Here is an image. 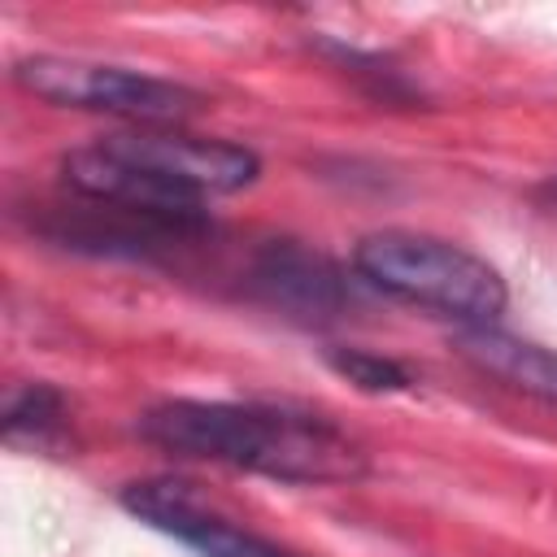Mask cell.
Listing matches in <instances>:
<instances>
[{
  "mask_svg": "<svg viewBox=\"0 0 557 557\" xmlns=\"http://www.w3.org/2000/svg\"><path fill=\"white\" fill-rule=\"evenodd\" d=\"M139 435L170 457L213 461L283 483H352L366 474L361 444L331 418L257 400H161L139 413Z\"/></svg>",
  "mask_w": 557,
  "mask_h": 557,
  "instance_id": "1",
  "label": "cell"
},
{
  "mask_svg": "<svg viewBox=\"0 0 557 557\" xmlns=\"http://www.w3.org/2000/svg\"><path fill=\"white\" fill-rule=\"evenodd\" d=\"M352 265L383 296L431 309L461 326H492L509 300L492 261L426 231H374L352 248Z\"/></svg>",
  "mask_w": 557,
  "mask_h": 557,
  "instance_id": "2",
  "label": "cell"
},
{
  "mask_svg": "<svg viewBox=\"0 0 557 557\" xmlns=\"http://www.w3.org/2000/svg\"><path fill=\"white\" fill-rule=\"evenodd\" d=\"M13 83L57 109L109 113L135 126H178L183 117L205 109V96L187 83L87 57H57V52L22 57L13 65Z\"/></svg>",
  "mask_w": 557,
  "mask_h": 557,
  "instance_id": "3",
  "label": "cell"
},
{
  "mask_svg": "<svg viewBox=\"0 0 557 557\" xmlns=\"http://www.w3.org/2000/svg\"><path fill=\"white\" fill-rule=\"evenodd\" d=\"M100 144L196 205H205L209 196L244 191L261 174V161L252 148L231 144V139L191 135L183 126H131V131L104 135Z\"/></svg>",
  "mask_w": 557,
  "mask_h": 557,
  "instance_id": "4",
  "label": "cell"
},
{
  "mask_svg": "<svg viewBox=\"0 0 557 557\" xmlns=\"http://www.w3.org/2000/svg\"><path fill=\"white\" fill-rule=\"evenodd\" d=\"M83 200V196H78ZM44 235H52L65 248L78 252H96V257H157L170 252L178 244H191L209 231V222H178V218H152V213H135V209H117V205H100V200H83L74 209H52L39 222Z\"/></svg>",
  "mask_w": 557,
  "mask_h": 557,
  "instance_id": "5",
  "label": "cell"
},
{
  "mask_svg": "<svg viewBox=\"0 0 557 557\" xmlns=\"http://www.w3.org/2000/svg\"><path fill=\"white\" fill-rule=\"evenodd\" d=\"M252 283L265 300H274L287 313H300V318H339L357 300L352 283L322 252H309L292 239L270 244L257 257Z\"/></svg>",
  "mask_w": 557,
  "mask_h": 557,
  "instance_id": "6",
  "label": "cell"
},
{
  "mask_svg": "<svg viewBox=\"0 0 557 557\" xmlns=\"http://www.w3.org/2000/svg\"><path fill=\"white\" fill-rule=\"evenodd\" d=\"M457 352L474 370L500 379L505 387L527 392L544 405H557V352L553 348L496 331V326H457Z\"/></svg>",
  "mask_w": 557,
  "mask_h": 557,
  "instance_id": "7",
  "label": "cell"
},
{
  "mask_svg": "<svg viewBox=\"0 0 557 557\" xmlns=\"http://www.w3.org/2000/svg\"><path fill=\"white\" fill-rule=\"evenodd\" d=\"M117 505L139 518L144 527L187 544V548H200L213 527L222 522V513L183 479H139V483H126L117 492Z\"/></svg>",
  "mask_w": 557,
  "mask_h": 557,
  "instance_id": "8",
  "label": "cell"
},
{
  "mask_svg": "<svg viewBox=\"0 0 557 557\" xmlns=\"http://www.w3.org/2000/svg\"><path fill=\"white\" fill-rule=\"evenodd\" d=\"M65 418V396L52 383H26L4 400L9 440H48Z\"/></svg>",
  "mask_w": 557,
  "mask_h": 557,
  "instance_id": "9",
  "label": "cell"
},
{
  "mask_svg": "<svg viewBox=\"0 0 557 557\" xmlns=\"http://www.w3.org/2000/svg\"><path fill=\"white\" fill-rule=\"evenodd\" d=\"M326 366L348 379L352 387L361 392H374V396H387V392H409L413 387V374L392 361V357H379L370 348H326Z\"/></svg>",
  "mask_w": 557,
  "mask_h": 557,
  "instance_id": "10",
  "label": "cell"
},
{
  "mask_svg": "<svg viewBox=\"0 0 557 557\" xmlns=\"http://www.w3.org/2000/svg\"><path fill=\"white\" fill-rule=\"evenodd\" d=\"M196 553H200V557H292V553H283V548H274V544H265V540L239 531L231 518H222V522L213 527V535H209Z\"/></svg>",
  "mask_w": 557,
  "mask_h": 557,
  "instance_id": "11",
  "label": "cell"
},
{
  "mask_svg": "<svg viewBox=\"0 0 557 557\" xmlns=\"http://www.w3.org/2000/svg\"><path fill=\"white\" fill-rule=\"evenodd\" d=\"M553 191H557V178H553Z\"/></svg>",
  "mask_w": 557,
  "mask_h": 557,
  "instance_id": "12",
  "label": "cell"
}]
</instances>
